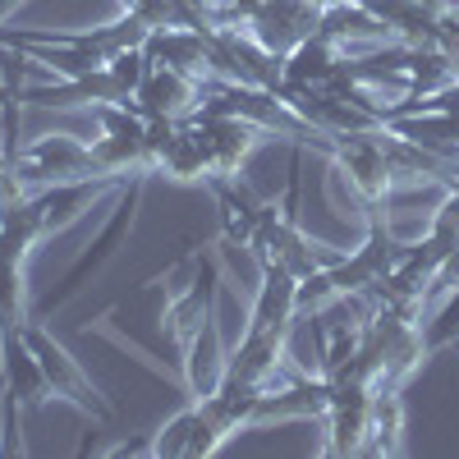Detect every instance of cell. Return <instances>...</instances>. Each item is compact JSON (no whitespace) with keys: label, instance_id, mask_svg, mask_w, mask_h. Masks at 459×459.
Returning a JSON list of instances; mask_svg holds the SVG:
<instances>
[{"label":"cell","instance_id":"cell-1","mask_svg":"<svg viewBox=\"0 0 459 459\" xmlns=\"http://www.w3.org/2000/svg\"><path fill=\"white\" fill-rule=\"evenodd\" d=\"M14 175L28 194H42L51 184H69V179H106L92 166V147L88 138H74V134H51V138H37L32 147L14 152Z\"/></svg>","mask_w":459,"mask_h":459},{"label":"cell","instance_id":"cell-2","mask_svg":"<svg viewBox=\"0 0 459 459\" xmlns=\"http://www.w3.org/2000/svg\"><path fill=\"white\" fill-rule=\"evenodd\" d=\"M23 340H28V350L37 354V363H42V372H47L51 395L69 400L74 409H83V413H92V418H110L106 400H101L97 386H92V377L69 359V350L42 326V317H28V322H23Z\"/></svg>","mask_w":459,"mask_h":459},{"label":"cell","instance_id":"cell-3","mask_svg":"<svg viewBox=\"0 0 459 459\" xmlns=\"http://www.w3.org/2000/svg\"><path fill=\"white\" fill-rule=\"evenodd\" d=\"M368 409H372V381H331L326 404V455H363L368 437Z\"/></svg>","mask_w":459,"mask_h":459},{"label":"cell","instance_id":"cell-4","mask_svg":"<svg viewBox=\"0 0 459 459\" xmlns=\"http://www.w3.org/2000/svg\"><path fill=\"white\" fill-rule=\"evenodd\" d=\"M317 19H322V10L308 5V0H262L244 28L257 37L266 51L290 56L294 47H303L317 32Z\"/></svg>","mask_w":459,"mask_h":459},{"label":"cell","instance_id":"cell-5","mask_svg":"<svg viewBox=\"0 0 459 459\" xmlns=\"http://www.w3.org/2000/svg\"><path fill=\"white\" fill-rule=\"evenodd\" d=\"M194 120L203 129V147H207V161L212 175H230L235 179L239 166L248 161V152L257 147L262 129L244 115H230V110H194Z\"/></svg>","mask_w":459,"mask_h":459},{"label":"cell","instance_id":"cell-6","mask_svg":"<svg viewBox=\"0 0 459 459\" xmlns=\"http://www.w3.org/2000/svg\"><path fill=\"white\" fill-rule=\"evenodd\" d=\"M203 101V83L170 65H152L147 79L134 92V110L143 120H188Z\"/></svg>","mask_w":459,"mask_h":459},{"label":"cell","instance_id":"cell-7","mask_svg":"<svg viewBox=\"0 0 459 459\" xmlns=\"http://www.w3.org/2000/svg\"><path fill=\"white\" fill-rule=\"evenodd\" d=\"M294 322H299V276L285 266H262L244 331H294Z\"/></svg>","mask_w":459,"mask_h":459},{"label":"cell","instance_id":"cell-8","mask_svg":"<svg viewBox=\"0 0 459 459\" xmlns=\"http://www.w3.org/2000/svg\"><path fill=\"white\" fill-rule=\"evenodd\" d=\"M230 354H225V335H221V313L212 308L207 322L198 326V335L184 344V381H188V395H212L221 381H225Z\"/></svg>","mask_w":459,"mask_h":459},{"label":"cell","instance_id":"cell-9","mask_svg":"<svg viewBox=\"0 0 459 459\" xmlns=\"http://www.w3.org/2000/svg\"><path fill=\"white\" fill-rule=\"evenodd\" d=\"M23 262L28 253L0 239V354L23 344V322H28V285H23Z\"/></svg>","mask_w":459,"mask_h":459},{"label":"cell","instance_id":"cell-10","mask_svg":"<svg viewBox=\"0 0 459 459\" xmlns=\"http://www.w3.org/2000/svg\"><path fill=\"white\" fill-rule=\"evenodd\" d=\"M285 363H290V331H244L239 344H235V354H230L225 377L266 386Z\"/></svg>","mask_w":459,"mask_h":459},{"label":"cell","instance_id":"cell-11","mask_svg":"<svg viewBox=\"0 0 459 459\" xmlns=\"http://www.w3.org/2000/svg\"><path fill=\"white\" fill-rule=\"evenodd\" d=\"M138 184H143V179L134 175V179H129V188H125V203H120V212L110 216V225L101 230V239H97V244H92V248H88V253H83L79 262L69 266V276L60 281V290H56V294H51V299L42 303V308H56V303H65V299H69L74 290H79V281H83V276L92 272V266H101V262L110 257V248H115V244H120V239L129 235V221H134V207H138Z\"/></svg>","mask_w":459,"mask_h":459},{"label":"cell","instance_id":"cell-12","mask_svg":"<svg viewBox=\"0 0 459 459\" xmlns=\"http://www.w3.org/2000/svg\"><path fill=\"white\" fill-rule=\"evenodd\" d=\"M317 32H326L340 51L359 47V42H395V32L381 23L363 0H335V5H326L322 19H317Z\"/></svg>","mask_w":459,"mask_h":459},{"label":"cell","instance_id":"cell-13","mask_svg":"<svg viewBox=\"0 0 459 459\" xmlns=\"http://www.w3.org/2000/svg\"><path fill=\"white\" fill-rule=\"evenodd\" d=\"M28 101H37V106H101V101H129V92L115 83V74L101 65V69H88V74H79V79H65V83H56V88H28L23 92Z\"/></svg>","mask_w":459,"mask_h":459},{"label":"cell","instance_id":"cell-14","mask_svg":"<svg viewBox=\"0 0 459 459\" xmlns=\"http://www.w3.org/2000/svg\"><path fill=\"white\" fill-rule=\"evenodd\" d=\"M400 450H404V400L395 386H372L363 455H400Z\"/></svg>","mask_w":459,"mask_h":459},{"label":"cell","instance_id":"cell-15","mask_svg":"<svg viewBox=\"0 0 459 459\" xmlns=\"http://www.w3.org/2000/svg\"><path fill=\"white\" fill-rule=\"evenodd\" d=\"M423 344H428V354H441V350L459 344V290L423 313Z\"/></svg>","mask_w":459,"mask_h":459},{"label":"cell","instance_id":"cell-16","mask_svg":"<svg viewBox=\"0 0 459 459\" xmlns=\"http://www.w3.org/2000/svg\"><path fill=\"white\" fill-rule=\"evenodd\" d=\"M188 437H194V404H184L170 423L152 437V455H166V459H188Z\"/></svg>","mask_w":459,"mask_h":459},{"label":"cell","instance_id":"cell-17","mask_svg":"<svg viewBox=\"0 0 459 459\" xmlns=\"http://www.w3.org/2000/svg\"><path fill=\"white\" fill-rule=\"evenodd\" d=\"M188 5H194L198 14H207V10H216V0H188Z\"/></svg>","mask_w":459,"mask_h":459},{"label":"cell","instance_id":"cell-18","mask_svg":"<svg viewBox=\"0 0 459 459\" xmlns=\"http://www.w3.org/2000/svg\"><path fill=\"white\" fill-rule=\"evenodd\" d=\"M308 5H317V10H326V5H335V0H308Z\"/></svg>","mask_w":459,"mask_h":459}]
</instances>
